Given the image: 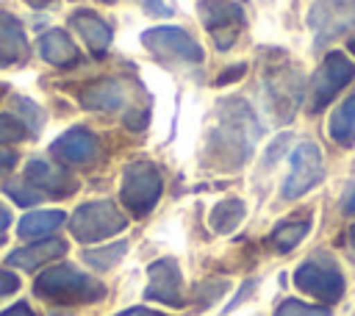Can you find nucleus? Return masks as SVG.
<instances>
[{"instance_id":"nucleus-1","label":"nucleus","mask_w":355,"mask_h":316,"mask_svg":"<svg viewBox=\"0 0 355 316\" xmlns=\"http://www.w3.org/2000/svg\"><path fill=\"white\" fill-rule=\"evenodd\" d=\"M258 136H261V125L252 108L239 97L222 100L216 105V125L208 133L205 158L216 169H225V172L239 169L252 155Z\"/></svg>"},{"instance_id":"nucleus-2","label":"nucleus","mask_w":355,"mask_h":316,"mask_svg":"<svg viewBox=\"0 0 355 316\" xmlns=\"http://www.w3.org/2000/svg\"><path fill=\"white\" fill-rule=\"evenodd\" d=\"M33 291L42 299L61 302V305H75V302H94L105 294V286L86 272H78L72 263H58L47 272H42L33 283Z\"/></svg>"},{"instance_id":"nucleus-3","label":"nucleus","mask_w":355,"mask_h":316,"mask_svg":"<svg viewBox=\"0 0 355 316\" xmlns=\"http://www.w3.org/2000/svg\"><path fill=\"white\" fill-rule=\"evenodd\" d=\"M161 191H164L161 172H158L150 161H133V164L125 166L119 200H122V205H125L133 216H144V213L158 202Z\"/></svg>"},{"instance_id":"nucleus-4","label":"nucleus","mask_w":355,"mask_h":316,"mask_svg":"<svg viewBox=\"0 0 355 316\" xmlns=\"http://www.w3.org/2000/svg\"><path fill=\"white\" fill-rule=\"evenodd\" d=\"M125 216L119 213V208L108 200H97V202H83L72 219H69V230L78 241L89 244V241H100L108 238L114 233H119L125 227Z\"/></svg>"},{"instance_id":"nucleus-5","label":"nucleus","mask_w":355,"mask_h":316,"mask_svg":"<svg viewBox=\"0 0 355 316\" xmlns=\"http://www.w3.org/2000/svg\"><path fill=\"white\" fill-rule=\"evenodd\" d=\"M294 286L322 302H336L344 297V274L327 258H308L294 269Z\"/></svg>"},{"instance_id":"nucleus-6","label":"nucleus","mask_w":355,"mask_h":316,"mask_svg":"<svg viewBox=\"0 0 355 316\" xmlns=\"http://www.w3.org/2000/svg\"><path fill=\"white\" fill-rule=\"evenodd\" d=\"M197 14L205 30L211 33L216 50H227L244 28V8L233 0H200Z\"/></svg>"},{"instance_id":"nucleus-7","label":"nucleus","mask_w":355,"mask_h":316,"mask_svg":"<svg viewBox=\"0 0 355 316\" xmlns=\"http://www.w3.org/2000/svg\"><path fill=\"white\" fill-rule=\"evenodd\" d=\"M141 44L161 61H175V64H200L202 61V47L183 28H172V25L150 28L141 33Z\"/></svg>"},{"instance_id":"nucleus-8","label":"nucleus","mask_w":355,"mask_h":316,"mask_svg":"<svg viewBox=\"0 0 355 316\" xmlns=\"http://www.w3.org/2000/svg\"><path fill=\"white\" fill-rule=\"evenodd\" d=\"M324 177V164H322V150L313 141H302L297 144V150L291 152V169L283 180L280 194L286 200H297L302 194H308L316 183H322Z\"/></svg>"},{"instance_id":"nucleus-9","label":"nucleus","mask_w":355,"mask_h":316,"mask_svg":"<svg viewBox=\"0 0 355 316\" xmlns=\"http://www.w3.org/2000/svg\"><path fill=\"white\" fill-rule=\"evenodd\" d=\"M352 78H355V64L338 50L327 53L322 67L316 69V75L311 80V111L313 114L322 111Z\"/></svg>"},{"instance_id":"nucleus-10","label":"nucleus","mask_w":355,"mask_h":316,"mask_svg":"<svg viewBox=\"0 0 355 316\" xmlns=\"http://www.w3.org/2000/svg\"><path fill=\"white\" fill-rule=\"evenodd\" d=\"M308 25L316 47L333 42L355 25V0H316L308 11Z\"/></svg>"},{"instance_id":"nucleus-11","label":"nucleus","mask_w":355,"mask_h":316,"mask_svg":"<svg viewBox=\"0 0 355 316\" xmlns=\"http://www.w3.org/2000/svg\"><path fill=\"white\" fill-rule=\"evenodd\" d=\"M144 297L158 299L169 308H180L183 299V280H180V266L175 258H161L150 263V283L144 288Z\"/></svg>"},{"instance_id":"nucleus-12","label":"nucleus","mask_w":355,"mask_h":316,"mask_svg":"<svg viewBox=\"0 0 355 316\" xmlns=\"http://www.w3.org/2000/svg\"><path fill=\"white\" fill-rule=\"evenodd\" d=\"M302 78L294 72V69H277V72H269L263 78V86L269 91V105L272 111L277 114V119H291L297 103H300V94H302Z\"/></svg>"},{"instance_id":"nucleus-13","label":"nucleus","mask_w":355,"mask_h":316,"mask_svg":"<svg viewBox=\"0 0 355 316\" xmlns=\"http://www.w3.org/2000/svg\"><path fill=\"white\" fill-rule=\"evenodd\" d=\"M25 177H28L31 186H36L42 194H50V197H67V194H72L78 188L75 177H69L61 166H55V164H50L44 158L28 161Z\"/></svg>"},{"instance_id":"nucleus-14","label":"nucleus","mask_w":355,"mask_h":316,"mask_svg":"<svg viewBox=\"0 0 355 316\" xmlns=\"http://www.w3.org/2000/svg\"><path fill=\"white\" fill-rule=\"evenodd\" d=\"M50 152L67 164H86V161H94L97 155V139L86 128H72L50 144Z\"/></svg>"},{"instance_id":"nucleus-15","label":"nucleus","mask_w":355,"mask_h":316,"mask_svg":"<svg viewBox=\"0 0 355 316\" xmlns=\"http://www.w3.org/2000/svg\"><path fill=\"white\" fill-rule=\"evenodd\" d=\"M125 100H128V89L116 78L97 80L80 91V105L92 108V111H119L125 105Z\"/></svg>"},{"instance_id":"nucleus-16","label":"nucleus","mask_w":355,"mask_h":316,"mask_svg":"<svg viewBox=\"0 0 355 316\" xmlns=\"http://www.w3.org/2000/svg\"><path fill=\"white\" fill-rule=\"evenodd\" d=\"M25 55H28V42H25L22 22L14 14L0 11V67L25 61Z\"/></svg>"},{"instance_id":"nucleus-17","label":"nucleus","mask_w":355,"mask_h":316,"mask_svg":"<svg viewBox=\"0 0 355 316\" xmlns=\"http://www.w3.org/2000/svg\"><path fill=\"white\" fill-rule=\"evenodd\" d=\"M69 28H75L83 36V42L89 44V50L94 55H103L108 50V44H111V36H114L111 25L105 19H100L97 14H92V11H75L69 17Z\"/></svg>"},{"instance_id":"nucleus-18","label":"nucleus","mask_w":355,"mask_h":316,"mask_svg":"<svg viewBox=\"0 0 355 316\" xmlns=\"http://www.w3.org/2000/svg\"><path fill=\"white\" fill-rule=\"evenodd\" d=\"M39 55L47 64H53V67H72L80 58L75 42L64 30H58V28H53V30L39 36Z\"/></svg>"},{"instance_id":"nucleus-19","label":"nucleus","mask_w":355,"mask_h":316,"mask_svg":"<svg viewBox=\"0 0 355 316\" xmlns=\"http://www.w3.org/2000/svg\"><path fill=\"white\" fill-rule=\"evenodd\" d=\"M67 249V244L61 238H44L39 244H31V247H22V249H14L8 255V263L14 266H22V269H39L42 263L58 258L61 252Z\"/></svg>"},{"instance_id":"nucleus-20","label":"nucleus","mask_w":355,"mask_h":316,"mask_svg":"<svg viewBox=\"0 0 355 316\" xmlns=\"http://www.w3.org/2000/svg\"><path fill=\"white\" fill-rule=\"evenodd\" d=\"M67 222V216L61 211H36V213H28L19 219V238H44L47 233L58 230L61 225Z\"/></svg>"},{"instance_id":"nucleus-21","label":"nucleus","mask_w":355,"mask_h":316,"mask_svg":"<svg viewBox=\"0 0 355 316\" xmlns=\"http://www.w3.org/2000/svg\"><path fill=\"white\" fill-rule=\"evenodd\" d=\"M330 136L341 147L355 144V94H349L330 116Z\"/></svg>"},{"instance_id":"nucleus-22","label":"nucleus","mask_w":355,"mask_h":316,"mask_svg":"<svg viewBox=\"0 0 355 316\" xmlns=\"http://www.w3.org/2000/svg\"><path fill=\"white\" fill-rule=\"evenodd\" d=\"M244 213H247V205H244L241 200L230 197V200L216 202V205L211 208V216H208V219H211V227H214L216 233H233V230L241 225Z\"/></svg>"},{"instance_id":"nucleus-23","label":"nucleus","mask_w":355,"mask_h":316,"mask_svg":"<svg viewBox=\"0 0 355 316\" xmlns=\"http://www.w3.org/2000/svg\"><path fill=\"white\" fill-rule=\"evenodd\" d=\"M308 230H311V219H308V216L280 222V225L272 230L269 244H272L277 252H288V249H294V247L308 236Z\"/></svg>"},{"instance_id":"nucleus-24","label":"nucleus","mask_w":355,"mask_h":316,"mask_svg":"<svg viewBox=\"0 0 355 316\" xmlns=\"http://www.w3.org/2000/svg\"><path fill=\"white\" fill-rule=\"evenodd\" d=\"M128 252V241H114L108 247H100V249H86L83 252V261L94 269H111L122 255Z\"/></svg>"},{"instance_id":"nucleus-25","label":"nucleus","mask_w":355,"mask_h":316,"mask_svg":"<svg viewBox=\"0 0 355 316\" xmlns=\"http://www.w3.org/2000/svg\"><path fill=\"white\" fill-rule=\"evenodd\" d=\"M6 188V194L17 202V205H36V202H42V191L36 188V186H31V183H17V180H11V183H6L3 186Z\"/></svg>"},{"instance_id":"nucleus-26","label":"nucleus","mask_w":355,"mask_h":316,"mask_svg":"<svg viewBox=\"0 0 355 316\" xmlns=\"http://www.w3.org/2000/svg\"><path fill=\"white\" fill-rule=\"evenodd\" d=\"M275 316H330L327 308H316V305H308V302H300V299H286Z\"/></svg>"},{"instance_id":"nucleus-27","label":"nucleus","mask_w":355,"mask_h":316,"mask_svg":"<svg viewBox=\"0 0 355 316\" xmlns=\"http://www.w3.org/2000/svg\"><path fill=\"white\" fill-rule=\"evenodd\" d=\"M28 136V128L22 119L11 114H0V141H22Z\"/></svg>"},{"instance_id":"nucleus-28","label":"nucleus","mask_w":355,"mask_h":316,"mask_svg":"<svg viewBox=\"0 0 355 316\" xmlns=\"http://www.w3.org/2000/svg\"><path fill=\"white\" fill-rule=\"evenodd\" d=\"M17 108L22 111V122L31 128V133H39V128H42V111H39V105L31 103V100H25V97H17Z\"/></svg>"},{"instance_id":"nucleus-29","label":"nucleus","mask_w":355,"mask_h":316,"mask_svg":"<svg viewBox=\"0 0 355 316\" xmlns=\"http://www.w3.org/2000/svg\"><path fill=\"white\" fill-rule=\"evenodd\" d=\"M227 288V280H208V283H202V286H197V302L205 308V305H211L214 299H219V294Z\"/></svg>"},{"instance_id":"nucleus-30","label":"nucleus","mask_w":355,"mask_h":316,"mask_svg":"<svg viewBox=\"0 0 355 316\" xmlns=\"http://www.w3.org/2000/svg\"><path fill=\"white\" fill-rule=\"evenodd\" d=\"M19 288V277L14 274V272H6V269H0V297H8V294H14Z\"/></svg>"},{"instance_id":"nucleus-31","label":"nucleus","mask_w":355,"mask_h":316,"mask_svg":"<svg viewBox=\"0 0 355 316\" xmlns=\"http://www.w3.org/2000/svg\"><path fill=\"white\" fill-rule=\"evenodd\" d=\"M141 8L147 14H155V17H169L172 8L166 6V0H141Z\"/></svg>"},{"instance_id":"nucleus-32","label":"nucleus","mask_w":355,"mask_h":316,"mask_svg":"<svg viewBox=\"0 0 355 316\" xmlns=\"http://www.w3.org/2000/svg\"><path fill=\"white\" fill-rule=\"evenodd\" d=\"M247 72V67L244 64H236V67H230V69H225L219 78H216V86H225V83H233V80H239L241 75Z\"/></svg>"},{"instance_id":"nucleus-33","label":"nucleus","mask_w":355,"mask_h":316,"mask_svg":"<svg viewBox=\"0 0 355 316\" xmlns=\"http://www.w3.org/2000/svg\"><path fill=\"white\" fill-rule=\"evenodd\" d=\"M14 164H17V152H14V150H6V147H0V172L11 169Z\"/></svg>"},{"instance_id":"nucleus-34","label":"nucleus","mask_w":355,"mask_h":316,"mask_svg":"<svg viewBox=\"0 0 355 316\" xmlns=\"http://www.w3.org/2000/svg\"><path fill=\"white\" fill-rule=\"evenodd\" d=\"M0 316H33V313H31V308H28L25 302H17V305H11L8 310H3Z\"/></svg>"},{"instance_id":"nucleus-35","label":"nucleus","mask_w":355,"mask_h":316,"mask_svg":"<svg viewBox=\"0 0 355 316\" xmlns=\"http://www.w3.org/2000/svg\"><path fill=\"white\" fill-rule=\"evenodd\" d=\"M8 225H11V211H8L6 205H0V233H3Z\"/></svg>"},{"instance_id":"nucleus-36","label":"nucleus","mask_w":355,"mask_h":316,"mask_svg":"<svg viewBox=\"0 0 355 316\" xmlns=\"http://www.w3.org/2000/svg\"><path fill=\"white\" fill-rule=\"evenodd\" d=\"M119 316H161V313H153V310H147V308H130V310H125V313H119Z\"/></svg>"},{"instance_id":"nucleus-37","label":"nucleus","mask_w":355,"mask_h":316,"mask_svg":"<svg viewBox=\"0 0 355 316\" xmlns=\"http://www.w3.org/2000/svg\"><path fill=\"white\" fill-rule=\"evenodd\" d=\"M347 213H355V188H352V194L347 197Z\"/></svg>"},{"instance_id":"nucleus-38","label":"nucleus","mask_w":355,"mask_h":316,"mask_svg":"<svg viewBox=\"0 0 355 316\" xmlns=\"http://www.w3.org/2000/svg\"><path fill=\"white\" fill-rule=\"evenodd\" d=\"M349 50L355 53V33H352V39H349Z\"/></svg>"},{"instance_id":"nucleus-39","label":"nucleus","mask_w":355,"mask_h":316,"mask_svg":"<svg viewBox=\"0 0 355 316\" xmlns=\"http://www.w3.org/2000/svg\"><path fill=\"white\" fill-rule=\"evenodd\" d=\"M349 238H352V247H355V227H352V233H349Z\"/></svg>"},{"instance_id":"nucleus-40","label":"nucleus","mask_w":355,"mask_h":316,"mask_svg":"<svg viewBox=\"0 0 355 316\" xmlns=\"http://www.w3.org/2000/svg\"><path fill=\"white\" fill-rule=\"evenodd\" d=\"M103 3H114V0H103Z\"/></svg>"}]
</instances>
